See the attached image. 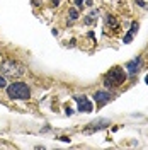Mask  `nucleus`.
I'll list each match as a JSON object with an SVG mask.
<instances>
[{"label":"nucleus","instance_id":"obj_12","mask_svg":"<svg viewBox=\"0 0 148 150\" xmlns=\"http://www.w3.org/2000/svg\"><path fill=\"white\" fill-rule=\"evenodd\" d=\"M5 87H7V80L0 75V89H5Z\"/></svg>","mask_w":148,"mask_h":150},{"label":"nucleus","instance_id":"obj_13","mask_svg":"<svg viewBox=\"0 0 148 150\" xmlns=\"http://www.w3.org/2000/svg\"><path fill=\"white\" fill-rule=\"evenodd\" d=\"M65 112L68 114V116H70V114H72L73 111H72V108H68V106H66V108H65Z\"/></svg>","mask_w":148,"mask_h":150},{"label":"nucleus","instance_id":"obj_15","mask_svg":"<svg viewBox=\"0 0 148 150\" xmlns=\"http://www.w3.org/2000/svg\"><path fill=\"white\" fill-rule=\"evenodd\" d=\"M136 2H138V5H141V7L145 5V4H143V0H136Z\"/></svg>","mask_w":148,"mask_h":150},{"label":"nucleus","instance_id":"obj_7","mask_svg":"<svg viewBox=\"0 0 148 150\" xmlns=\"http://www.w3.org/2000/svg\"><path fill=\"white\" fill-rule=\"evenodd\" d=\"M140 63H141V60H140V58H135V60H131V62H128V63H126V70H128L131 75H135L136 72H138Z\"/></svg>","mask_w":148,"mask_h":150},{"label":"nucleus","instance_id":"obj_4","mask_svg":"<svg viewBox=\"0 0 148 150\" xmlns=\"http://www.w3.org/2000/svg\"><path fill=\"white\" fill-rule=\"evenodd\" d=\"M77 104H78V111L80 112H90L92 111V103L89 101L87 96H75L73 97Z\"/></svg>","mask_w":148,"mask_h":150},{"label":"nucleus","instance_id":"obj_6","mask_svg":"<svg viewBox=\"0 0 148 150\" xmlns=\"http://www.w3.org/2000/svg\"><path fill=\"white\" fill-rule=\"evenodd\" d=\"M95 103L99 104V106H104L106 103H109V99H111V96L109 92H104V91H99V92H95Z\"/></svg>","mask_w":148,"mask_h":150},{"label":"nucleus","instance_id":"obj_11","mask_svg":"<svg viewBox=\"0 0 148 150\" xmlns=\"http://www.w3.org/2000/svg\"><path fill=\"white\" fill-rule=\"evenodd\" d=\"M77 17H78V12H77V9H70V19H72V21H75Z\"/></svg>","mask_w":148,"mask_h":150},{"label":"nucleus","instance_id":"obj_3","mask_svg":"<svg viewBox=\"0 0 148 150\" xmlns=\"http://www.w3.org/2000/svg\"><path fill=\"white\" fill-rule=\"evenodd\" d=\"M0 70H2L4 75H9V77H20V75L24 74V67L20 65V63H17V62H14L12 58H5L2 62Z\"/></svg>","mask_w":148,"mask_h":150},{"label":"nucleus","instance_id":"obj_1","mask_svg":"<svg viewBox=\"0 0 148 150\" xmlns=\"http://www.w3.org/2000/svg\"><path fill=\"white\" fill-rule=\"evenodd\" d=\"M7 94L10 99H17V101H24L31 97V91L24 82H14V84L7 85Z\"/></svg>","mask_w":148,"mask_h":150},{"label":"nucleus","instance_id":"obj_2","mask_svg":"<svg viewBox=\"0 0 148 150\" xmlns=\"http://www.w3.org/2000/svg\"><path fill=\"white\" fill-rule=\"evenodd\" d=\"M126 80V74L121 67H114L112 70H109V74L104 77V85L106 87H118V85L124 84Z\"/></svg>","mask_w":148,"mask_h":150},{"label":"nucleus","instance_id":"obj_10","mask_svg":"<svg viewBox=\"0 0 148 150\" xmlns=\"http://www.w3.org/2000/svg\"><path fill=\"white\" fill-rule=\"evenodd\" d=\"M106 21H107V24H109V26H111L112 29L118 28V21L114 19V16H109V14H107V19H106Z\"/></svg>","mask_w":148,"mask_h":150},{"label":"nucleus","instance_id":"obj_8","mask_svg":"<svg viewBox=\"0 0 148 150\" xmlns=\"http://www.w3.org/2000/svg\"><path fill=\"white\" fill-rule=\"evenodd\" d=\"M75 5H77L78 9H82V7H90V5H92V0H75Z\"/></svg>","mask_w":148,"mask_h":150},{"label":"nucleus","instance_id":"obj_16","mask_svg":"<svg viewBox=\"0 0 148 150\" xmlns=\"http://www.w3.org/2000/svg\"><path fill=\"white\" fill-rule=\"evenodd\" d=\"M147 84H148V77H147Z\"/></svg>","mask_w":148,"mask_h":150},{"label":"nucleus","instance_id":"obj_5","mask_svg":"<svg viewBox=\"0 0 148 150\" xmlns=\"http://www.w3.org/2000/svg\"><path fill=\"white\" fill-rule=\"evenodd\" d=\"M109 126V121L107 120H94L87 128H85V133H94V131H99L102 128H107Z\"/></svg>","mask_w":148,"mask_h":150},{"label":"nucleus","instance_id":"obj_9","mask_svg":"<svg viewBox=\"0 0 148 150\" xmlns=\"http://www.w3.org/2000/svg\"><path fill=\"white\" fill-rule=\"evenodd\" d=\"M94 21H97V12L94 10V12H90L87 17H85V24H92Z\"/></svg>","mask_w":148,"mask_h":150},{"label":"nucleus","instance_id":"obj_14","mask_svg":"<svg viewBox=\"0 0 148 150\" xmlns=\"http://www.w3.org/2000/svg\"><path fill=\"white\" fill-rule=\"evenodd\" d=\"M60 2H61V0H51V4H53V5H58Z\"/></svg>","mask_w":148,"mask_h":150}]
</instances>
